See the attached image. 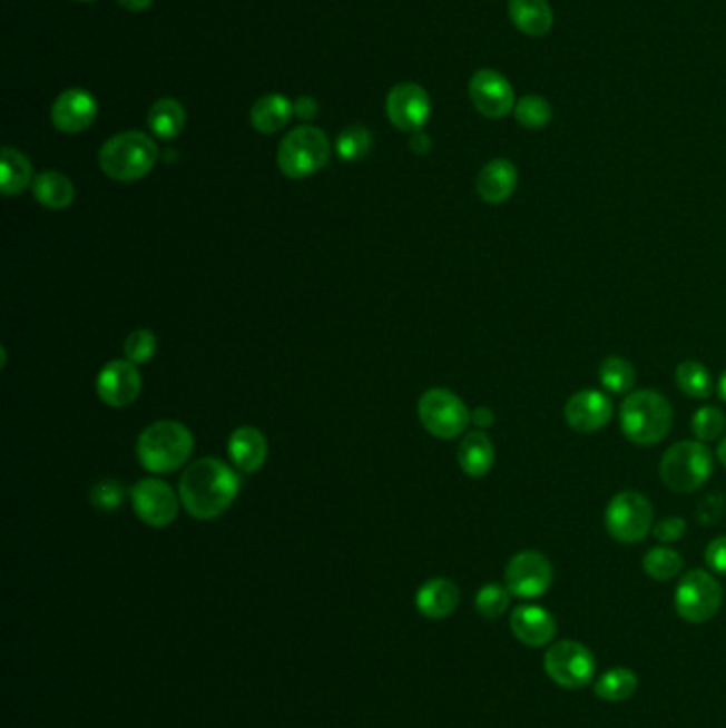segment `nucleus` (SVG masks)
<instances>
[{
    "label": "nucleus",
    "instance_id": "393cba45",
    "mask_svg": "<svg viewBox=\"0 0 726 728\" xmlns=\"http://www.w3.org/2000/svg\"><path fill=\"white\" fill-rule=\"evenodd\" d=\"M294 114V105L284 95H267L258 98L256 105L249 111V121L252 126L263 132V135H273L279 132Z\"/></svg>",
    "mask_w": 726,
    "mask_h": 728
},
{
    "label": "nucleus",
    "instance_id": "473e14b6",
    "mask_svg": "<svg viewBox=\"0 0 726 728\" xmlns=\"http://www.w3.org/2000/svg\"><path fill=\"white\" fill-rule=\"evenodd\" d=\"M511 592L508 586L485 583L475 594V609L485 620H497L508 611Z\"/></svg>",
    "mask_w": 726,
    "mask_h": 728
},
{
    "label": "nucleus",
    "instance_id": "cd10ccee",
    "mask_svg": "<svg viewBox=\"0 0 726 728\" xmlns=\"http://www.w3.org/2000/svg\"><path fill=\"white\" fill-rule=\"evenodd\" d=\"M637 688H639V678L627 667H614L595 681L597 697L609 704L629 701L630 697L637 692Z\"/></svg>",
    "mask_w": 726,
    "mask_h": 728
},
{
    "label": "nucleus",
    "instance_id": "58836bf2",
    "mask_svg": "<svg viewBox=\"0 0 726 728\" xmlns=\"http://www.w3.org/2000/svg\"><path fill=\"white\" fill-rule=\"evenodd\" d=\"M705 562L714 573L726 575V534L714 539L707 548H705Z\"/></svg>",
    "mask_w": 726,
    "mask_h": 728
},
{
    "label": "nucleus",
    "instance_id": "4c0bfd02",
    "mask_svg": "<svg viewBox=\"0 0 726 728\" xmlns=\"http://www.w3.org/2000/svg\"><path fill=\"white\" fill-rule=\"evenodd\" d=\"M653 531L658 541L674 543L686 533V520L679 518V515H669V518H663L660 522H656Z\"/></svg>",
    "mask_w": 726,
    "mask_h": 728
},
{
    "label": "nucleus",
    "instance_id": "6ab92c4d",
    "mask_svg": "<svg viewBox=\"0 0 726 728\" xmlns=\"http://www.w3.org/2000/svg\"><path fill=\"white\" fill-rule=\"evenodd\" d=\"M228 456L243 473H256L267 462V439L254 426H242L228 439Z\"/></svg>",
    "mask_w": 726,
    "mask_h": 728
},
{
    "label": "nucleus",
    "instance_id": "4468645a",
    "mask_svg": "<svg viewBox=\"0 0 726 728\" xmlns=\"http://www.w3.org/2000/svg\"><path fill=\"white\" fill-rule=\"evenodd\" d=\"M98 399L109 407H128L141 394V373L130 361H111L97 377Z\"/></svg>",
    "mask_w": 726,
    "mask_h": 728
},
{
    "label": "nucleus",
    "instance_id": "79ce46f5",
    "mask_svg": "<svg viewBox=\"0 0 726 728\" xmlns=\"http://www.w3.org/2000/svg\"><path fill=\"white\" fill-rule=\"evenodd\" d=\"M471 422L478 426V431H482V429L492 426V422H494V413L490 412V410H485V407H478L475 412H471Z\"/></svg>",
    "mask_w": 726,
    "mask_h": 728
},
{
    "label": "nucleus",
    "instance_id": "f257e3e1",
    "mask_svg": "<svg viewBox=\"0 0 726 728\" xmlns=\"http://www.w3.org/2000/svg\"><path fill=\"white\" fill-rule=\"evenodd\" d=\"M239 475L218 459L193 462L179 480V501L194 520H216L239 494Z\"/></svg>",
    "mask_w": 726,
    "mask_h": 728
},
{
    "label": "nucleus",
    "instance_id": "49530a36",
    "mask_svg": "<svg viewBox=\"0 0 726 728\" xmlns=\"http://www.w3.org/2000/svg\"><path fill=\"white\" fill-rule=\"evenodd\" d=\"M77 2H95V0H77Z\"/></svg>",
    "mask_w": 726,
    "mask_h": 728
},
{
    "label": "nucleus",
    "instance_id": "e433bc0d",
    "mask_svg": "<svg viewBox=\"0 0 726 728\" xmlns=\"http://www.w3.org/2000/svg\"><path fill=\"white\" fill-rule=\"evenodd\" d=\"M126 490L118 480H100L90 490V501L100 511H114L121 508Z\"/></svg>",
    "mask_w": 726,
    "mask_h": 728
},
{
    "label": "nucleus",
    "instance_id": "dca6fc26",
    "mask_svg": "<svg viewBox=\"0 0 726 728\" xmlns=\"http://www.w3.org/2000/svg\"><path fill=\"white\" fill-rule=\"evenodd\" d=\"M614 415V405L601 390L576 392L565 405V420L576 433H597Z\"/></svg>",
    "mask_w": 726,
    "mask_h": 728
},
{
    "label": "nucleus",
    "instance_id": "f704fd0d",
    "mask_svg": "<svg viewBox=\"0 0 726 728\" xmlns=\"http://www.w3.org/2000/svg\"><path fill=\"white\" fill-rule=\"evenodd\" d=\"M725 429V413L720 412L718 407L707 405L695 413V417H693V433L702 443H709V441L723 437Z\"/></svg>",
    "mask_w": 726,
    "mask_h": 728
},
{
    "label": "nucleus",
    "instance_id": "c9c22d12",
    "mask_svg": "<svg viewBox=\"0 0 726 728\" xmlns=\"http://www.w3.org/2000/svg\"><path fill=\"white\" fill-rule=\"evenodd\" d=\"M156 347H158L156 335L147 328H137L128 335V340L124 343V354H126V361H130L133 364H146L147 361L154 358Z\"/></svg>",
    "mask_w": 726,
    "mask_h": 728
},
{
    "label": "nucleus",
    "instance_id": "f8f14e48",
    "mask_svg": "<svg viewBox=\"0 0 726 728\" xmlns=\"http://www.w3.org/2000/svg\"><path fill=\"white\" fill-rule=\"evenodd\" d=\"M133 510L139 515L141 522L154 529H165L177 518L179 499L175 490L163 480L147 478L130 490Z\"/></svg>",
    "mask_w": 726,
    "mask_h": 728
},
{
    "label": "nucleus",
    "instance_id": "37998d69",
    "mask_svg": "<svg viewBox=\"0 0 726 728\" xmlns=\"http://www.w3.org/2000/svg\"><path fill=\"white\" fill-rule=\"evenodd\" d=\"M126 11H146L154 0H118Z\"/></svg>",
    "mask_w": 726,
    "mask_h": 728
},
{
    "label": "nucleus",
    "instance_id": "2f4dec72",
    "mask_svg": "<svg viewBox=\"0 0 726 728\" xmlns=\"http://www.w3.org/2000/svg\"><path fill=\"white\" fill-rule=\"evenodd\" d=\"M371 144H373L371 132L364 126H347L337 137L335 149H337L341 160L356 163V160H363L364 156L369 154Z\"/></svg>",
    "mask_w": 726,
    "mask_h": 728
},
{
    "label": "nucleus",
    "instance_id": "ea45409f",
    "mask_svg": "<svg viewBox=\"0 0 726 728\" xmlns=\"http://www.w3.org/2000/svg\"><path fill=\"white\" fill-rule=\"evenodd\" d=\"M294 116L298 120H314L315 116H317V102H315V98H296V102H294Z\"/></svg>",
    "mask_w": 726,
    "mask_h": 728
},
{
    "label": "nucleus",
    "instance_id": "9b49d317",
    "mask_svg": "<svg viewBox=\"0 0 726 728\" xmlns=\"http://www.w3.org/2000/svg\"><path fill=\"white\" fill-rule=\"evenodd\" d=\"M555 582V567L541 552L524 550L509 560L506 567V586L511 597L539 599Z\"/></svg>",
    "mask_w": 726,
    "mask_h": 728
},
{
    "label": "nucleus",
    "instance_id": "f3484780",
    "mask_svg": "<svg viewBox=\"0 0 726 728\" xmlns=\"http://www.w3.org/2000/svg\"><path fill=\"white\" fill-rule=\"evenodd\" d=\"M98 116L97 98L86 90H67L56 98L51 107V121L60 132L77 135L90 128Z\"/></svg>",
    "mask_w": 726,
    "mask_h": 728
},
{
    "label": "nucleus",
    "instance_id": "f03ea898",
    "mask_svg": "<svg viewBox=\"0 0 726 728\" xmlns=\"http://www.w3.org/2000/svg\"><path fill=\"white\" fill-rule=\"evenodd\" d=\"M674 426V407L656 390H637L620 407V429L630 443L650 447L669 435Z\"/></svg>",
    "mask_w": 726,
    "mask_h": 728
},
{
    "label": "nucleus",
    "instance_id": "20e7f679",
    "mask_svg": "<svg viewBox=\"0 0 726 728\" xmlns=\"http://www.w3.org/2000/svg\"><path fill=\"white\" fill-rule=\"evenodd\" d=\"M158 147L144 132H121L111 137L98 151L100 170L114 181L144 179L156 167Z\"/></svg>",
    "mask_w": 726,
    "mask_h": 728
},
{
    "label": "nucleus",
    "instance_id": "39448f33",
    "mask_svg": "<svg viewBox=\"0 0 726 728\" xmlns=\"http://www.w3.org/2000/svg\"><path fill=\"white\" fill-rule=\"evenodd\" d=\"M660 480L669 490L688 494L699 490L714 471V456L702 441H679L660 461Z\"/></svg>",
    "mask_w": 726,
    "mask_h": 728
},
{
    "label": "nucleus",
    "instance_id": "4be33fe9",
    "mask_svg": "<svg viewBox=\"0 0 726 728\" xmlns=\"http://www.w3.org/2000/svg\"><path fill=\"white\" fill-rule=\"evenodd\" d=\"M509 18L520 32L529 37H546L555 24V13L548 0H509Z\"/></svg>",
    "mask_w": 726,
    "mask_h": 728
},
{
    "label": "nucleus",
    "instance_id": "0eeeda50",
    "mask_svg": "<svg viewBox=\"0 0 726 728\" xmlns=\"http://www.w3.org/2000/svg\"><path fill=\"white\" fill-rule=\"evenodd\" d=\"M606 529L620 543H639L654 529V508L641 492H618L606 508Z\"/></svg>",
    "mask_w": 726,
    "mask_h": 728
},
{
    "label": "nucleus",
    "instance_id": "b1692460",
    "mask_svg": "<svg viewBox=\"0 0 726 728\" xmlns=\"http://www.w3.org/2000/svg\"><path fill=\"white\" fill-rule=\"evenodd\" d=\"M32 195L43 207L53 209V211H62V209L71 207V203L75 200L73 181L58 170H46L35 177Z\"/></svg>",
    "mask_w": 726,
    "mask_h": 728
},
{
    "label": "nucleus",
    "instance_id": "aec40b11",
    "mask_svg": "<svg viewBox=\"0 0 726 728\" xmlns=\"http://www.w3.org/2000/svg\"><path fill=\"white\" fill-rule=\"evenodd\" d=\"M460 603V590L448 578H433L420 586L415 594V607L424 618L443 620L457 611Z\"/></svg>",
    "mask_w": 726,
    "mask_h": 728
},
{
    "label": "nucleus",
    "instance_id": "c756f323",
    "mask_svg": "<svg viewBox=\"0 0 726 728\" xmlns=\"http://www.w3.org/2000/svg\"><path fill=\"white\" fill-rule=\"evenodd\" d=\"M599 382L611 394H627V392L635 388L637 371L627 358L609 356L599 366Z\"/></svg>",
    "mask_w": 726,
    "mask_h": 728
},
{
    "label": "nucleus",
    "instance_id": "c85d7f7f",
    "mask_svg": "<svg viewBox=\"0 0 726 728\" xmlns=\"http://www.w3.org/2000/svg\"><path fill=\"white\" fill-rule=\"evenodd\" d=\"M676 382H678V388L695 401H705L714 392V382H712L709 371L697 361H686V363L679 364L676 368Z\"/></svg>",
    "mask_w": 726,
    "mask_h": 728
},
{
    "label": "nucleus",
    "instance_id": "9d476101",
    "mask_svg": "<svg viewBox=\"0 0 726 728\" xmlns=\"http://www.w3.org/2000/svg\"><path fill=\"white\" fill-rule=\"evenodd\" d=\"M548 678L569 690H580L595 680L597 660L580 641H558L543 656Z\"/></svg>",
    "mask_w": 726,
    "mask_h": 728
},
{
    "label": "nucleus",
    "instance_id": "1a4fd4ad",
    "mask_svg": "<svg viewBox=\"0 0 726 728\" xmlns=\"http://www.w3.org/2000/svg\"><path fill=\"white\" fill-rule=\"evenodd\" d=\"M418 415L422 426L436 439H457L471 422V412L454 392L445 388L426 390L420 396Z\"/></svg>",
    "mask_w": 726,
    "mask_h": 728
},
{
    "label": "nucleus",
    "instance_id": "7c9ffc66",
    "mask_svg": "<svg viewBox=\"0 0 726 728\" xmlns=\"http://www.w3.org/2000/svg\"><path fill=\"white\" fill-rule=\"evenodd\" d=\"M681 567H684V560L671 548H653L644 557V571L656 582H669V580L678 578Z\"/></svg>",
    "mask_w": 726,
    "mask_h": 728
},
{
    "label": "nucleus",
    "instance_id": "5701e85b",
    "mask_svg": "<svg viewBox=\"0 0 726 728\" xmlns=\"http://www.w3.org/2000/svg\"><path fill=\"white\" fill-rule=\"evenodd\" d=\"M459 464L464 475L484 478L494 464V445L484 431L467 433L459 445Z\"/></svg>",
    "mask_w": 726,
    "mask_h": 728
},
{
    "label": "nucleus",
    "instance_id": "7ed1b4c3",
    "mask_svg": "<svg viewBox=\"0 0 726 728\" xmlns=\"http://www.w3.org/2000/svg\"><path fill=\"white\" fill-rule=\"evenodd\" d=\"M194 437L188 426L175 420L149 424L137 439V459L149 473H173L193 456Z\"/></svg>",
    "mask_w": 726,
    "mask_h": 728
},
{
    "label": "nucleus",
    "instance_id": "c03bdc74",
    "mask_svg": "<svg viewBox=\"0 0 726 728\" xmlns=\"http://www.w3.org/2000/svg\"><path fill=\"white\" fill-rule=\"evenodd\" d=\"M718 394H720V399L726 403V371L720 375V380H718Z\"/></svg>",
    "mask_w": 726,
    "mask_h": 728
},
{
    "label": "nucleus",
    "instance_id": "ddd939ff",
    "mask_svg": "<svg viewBox=\"0 0 726 728\" xmlns=\"http://www.w3.org/2000/svg\"><path fill=\"white\" fill-rule=\"evenodd\" d=\"M469 97L473 107L490 120L506 118L516 107V95L508 77L492 69H482L471 77Z\"/></svg>",
    "mask_w": 726,
    "mask_h": 728
},
{
    "label": "nucleus",
    "instance_id": "a19ab883",
    "mask_svg": "<svg viewBox=\"0 0 726 728\" xmlns=\"http://www.w3.org/2000/svg\"><path fill=\"white\" fill-rule=\"evenodd\" d=\"M410 147H412L413 151H415L418 156H424V154H429V151H431V137L418 130V132H413L412 135Z\"/></svg>",
    "mask_w": 726,
    "mask_h": 728
},
{
    "label": "nucleus",
    "instance_id": "a878e982",
    "mask_svg": "<svg viewBox=\"0 0 726 728\" xmlns=\"http://www.w3.org/2000/svg\"><path fill=\"white\" fill-rule=\"evenodd\" d=\"M32 184V165L22 151L2 147L0 156V188L7 196L22 195Z\"/></svg>",
    "mask_w": 726,
    "mask_h": 728
},
{
    "label": "nucleus",
    "instance_id": "2eb2a0df",
    "mask_svg": "<svg viewBox=\"0 0 726 728\" xmlns=\"http://www.w3.org/2000/svg\"><path fill=\"white\" fill-rule=\"evenodd\" d=\"M387 120L403 132H418L431 118V98L418 83H399L386 98Z\"/></svg>",
    "mask_w": 726,
    "mask_h": 728
},
{
    "label": "nucleus",
    "instance_id": "412c9836",
    "mask_svg": "<svg viewBox=\"0 0 726 728\" xmlns=\"http://www.w3.org/2000/svg\"><path fill=\"white\" fill-rule=\"evenodd\" d=\"M516 186H518V169L506 158H497L488 163L484 169L480 170L475 181L478 195L490 205L506 203L516 193Z\"/></svg>",
    "mask_w": 726,
    "mask_h": 728
},
{
    "label": "nucleus",
    "instance_id": "a211bd4d",
    "mask_svg": "<svg viewBox=\"0 0 726 728\" xmlns=\"http://www.w3.org/2000/svg\"><path fill=\"white\" fill-rule=\"evenodd\" d=\"M509 627L520 643L543 648L550 646L557 634V618L546 607L520 606L511 611Z\"/></svg>",
    "mask_w": 726,
    "mask_h": 728
},
{
    "label": "nucleus",
    "instance_id": "6e6552de",
    "mask_svg": "<svg viewBox=\"0 0 726 728\" xmlns=\"http://www.w3.org/2000/svg\"><path fill=\"white\" fill-rule=\"evenodd\" d=\"M723 599L725 594L720 582L712 573L695 569L679 580L674 603L681 620L690 624H702L720 611Z\"/></svg>",
    "mask_w": 726,
    "mask_h": 728
},
{
    "label": "nucleus",
    "instance_id": "a18cd8bd",
    "mask_svg": "<svg viewBox=\"0 0 726 728\" xmlns=\"http://www.w3.org/2000/svg\"><path fill=\"white\" fill-rule=\"evenodd\" d=\"M718 461L723 462L726 466V437L720 445H718Z\"/></svg>",
    "mask_w": 726,
    "mask_h": 728
},
{
    "label": "nucleus",
    "instance_id": "72a5a7b5",
    "mask_svg": "<svg viewBox=\"0 0 726 728\" xmlns=\"http://www.w3.org/2000/svg\"><path fill=\"white\" fill-rule=\"evenodd\" d=\"M513 114H516L518 124H522L524 128H531V130L546 128L552 120V107L543 97L520 98L513 107Z\"/></svg>",
    "mask_w": 726,
    "mask_h": 728
},
{
    "label": "nucleus",
    "instance_id": "423d86ee",
    "mask_svg": "<svg viewBox=\"0 0 726 728\" xmlns=\"http://www.w3.org/2000/svg\"><path fill=\"white\" fill-rule=\"evenodd\" d=\"M331 158V144L324 130L298 126L291 130L277 149L279 170L291 179H305L322 169Z\"/></svg>",
    "mask_w": 726,
    "mask_h": 728
},
{
    "label": "nucleus",
    "instance_id": "bb28decb",
    "mask_svg": "<svg viewBox=\"0 0 726 728\" xmlns=\"http://www.w3.org/2000/svg\"><path fill=\"white\" fill-rule=\"evenodd\" d=\"M149 128L158 139L170 141L182 135L186 126V109L175 98H160L149 109Z\"/></svg>",
    "mask_w": 726,
    "mask_h": 728
}]
</instances>
